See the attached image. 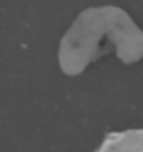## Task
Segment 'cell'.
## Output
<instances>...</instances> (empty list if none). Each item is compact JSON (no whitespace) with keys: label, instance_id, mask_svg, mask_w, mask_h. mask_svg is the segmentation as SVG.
I'll list each match as a JSON object with an SVG mask.
<instances>
[{"label":"cell","instance_id":"cell-2","mask_svg":"<svg viewBox=\"0 0 143 152\" xmlns=\"http://www.w3.org/2000/svg\"><path fill=\"white\" fill-rule=\"evenodd\" d=\"M94 152H143V128L108 132Z\"/></svg>","mask_w":143,"mask_h":152},{"label":"cell","instance_id":"cell-1","mask_svg":"<svg viewBox=\"0 0 143 152\" xmlns=\"http://www.w3.org/2000/svg\"><path fill=\"white\" fill-rule=\"evenodd\" d=\"M109 52L123 65L143 60V29L120 6H89L74 19L62 35L57 51L60 71L77 77Z\"/></svg>","mask_w":143,"mask_h":152}]
</instances>
